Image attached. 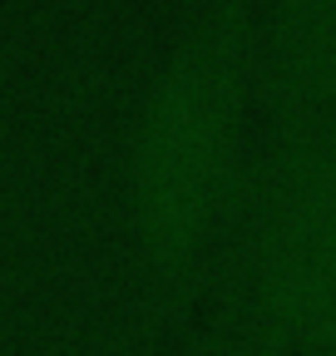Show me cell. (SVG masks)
<instances>
[{"label":"cell","instance_id":"obj_1","mask_svg":"<svg viewBox=\"0 0 336 356\" xmlns=\"http://www.w3.org/2000/svg\"><path fill=\"white\" fill-rule=\"evenodd\" d=\"M258 0H208L149 74L124 144V213L158 287L183 292L237 188Z\"/></svg>","mask_w":336,"mask_h":356},{"label":"cell","instance_id":"obj_2","mask_svg":"<svg viewBox=\"0 0 336 356\" xmlns=\"http://www.w3.org/2000/svg\"><path fill=\"white\" fill-rule=\"evenodd\" d=\"M336 341V104L267 124L237 238L228 356H326Z\"/></svg>","mask_w":336,"mask_h":356},{"label":"cell","instance_id":"obj_3","mask_svg":"<svg viewBox=\"0 0 336 356\" xmlns=\"http://www.w3.org/2000/svg\"><path fill=\"white\" fill-rule=\"evenodd\" d=\"M267 124L336 104V0H272L258 40Z\"/></svg>","mask_w":336,"mask_h":356}]
</instances>
